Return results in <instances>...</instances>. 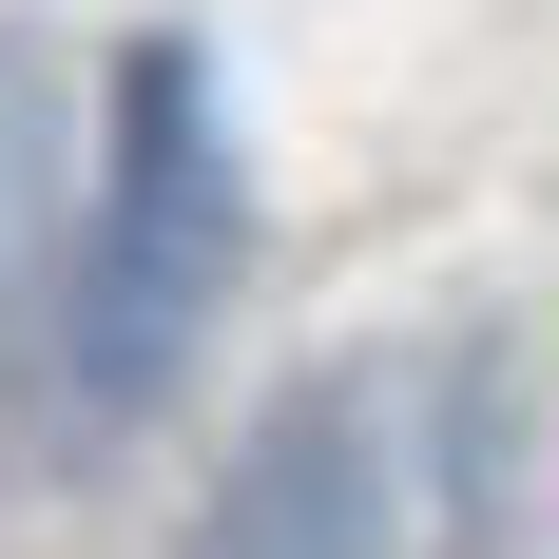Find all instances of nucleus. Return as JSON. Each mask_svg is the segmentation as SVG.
Returning <instances> with one entry per match:
<instances>
[{
	"label": "nucleus",
	"instance_id": "1",
	"mask_svg": "<svg viewBox=\"0 0 559 559\" xmlns=\"http://www.w3.org/2000/svg\"><path fill=\"white\" fill-rule=\"evenodd\" d=\"M231 231H251V193H231L213 58L193 39H116V78H97V213H78V329H58V386H78L97 444L213 347Z\"/></svg>",
	"mask_w": 559,
	"mask_h": 559
},
{
	"label": "nucleus",
	"instance_id": "2",
	"mask_svg": "<svg viewBox=\"0 0 559 559\" xmlns=\"http://www.w3.org/2000/svg\"><path fill=\"white\" fill-rule=\"evenodd\" d=\"M174 559H405V483H386V405L367 386H289L251 444L213 463V502Z\"/></svg>",
	"mask_w": 559,
	"mask_h": 559
}]
</instances>
